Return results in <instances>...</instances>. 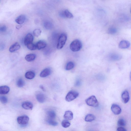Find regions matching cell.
<instances>
[{"instance_id":"6da1fadb","label":"cell","mask_w":131,"mask_h":131,"mask_svg":"<svg viewBox=\"0 0 131 131\" xmlns=\"http://www.w3.org/2000/svg\"><path fill=\"white\" fill-rule=\"evenodd\" d=\"M70 48L74 52H78L81 49L82 44L80 40L76 39L73 41L70 45Z\"/></svg>"},{"instance_id":"7a4b0ae2","label":"cell","mask_w":131,"mask_h":131,"mask_svg":"<svg viewBox=\"0 0 131 131\" xmlns=\"http://www.w3.org/2000/svg\"><path fill=\"white\" fill-rule=\"evenodd\" d=\"M67 39V35L65 33H62L60 35L57 45V48L58 49H61L63 47L66 42Z\"/></svg>"},{"instance_id":"3957f363","label":"cell","mask_w":131,"mask_h":131,"mask_svg":"<svg viewBox=\"0 0 131 131\" xmlns=\"http://www.w3.org/2000/svg\"><path fill=\"white\" fill-rule=\"evenodd\" d=\"M87 104L89 106L94 107H97L99 105V103L96 97L94 95H92L85 100Z\"/></svg>"},{"instance_id":"277c9868","label":"cell","mask_w":131,"mask_h":131,"mask_svg":"<svg viewBox=\"0 0 131 131\" xmlns=\"http://www.w3.org/2000/svg\"><path fill=\"white\" fill-rule=\"evenodd\" d=\"M79 95V94L77 92L74 91H71L67 95L66 97V100L68 102H71L77 98Z\"/></svg>"},{"instance_id":"5b68a950","label":"cell","mask_w":131,"mask_h":131,"mask_svg":"<svg viewBox=\"0 0 131 131\" xmlns=\"http://www.w3.org/2000/svg\"><path fill=\"white\" fill-rule=\"evenodd\" d=\"M17 120L19 124L24 125L28 123L29 120V118L27 115L22 116L18 117L17 119Z\"/></svg>"},{"instance_id":"8992f818","label":"cell","mask_w":131,"mask_h":131,"mask_svg":"<svg viewBox=\"0 0 131 131\" xmlns=\"http://www.w3.org/2000/svg\"><path fill=\"white\" fill-rule=\"evenodd\" d=\"M111 109L113 113L116 115H119L122 112L121 108L117 104H113Z\"/></svg>"},{"instance_id":"52a82bcc","label":"cell","mask_w":131,"mask_h":131,"mask_svg":"<svg viewBox=\"0 0 131 131\" xmlns=\"http://www.w3.org/2000/svg\"><path fill=\"white\" fill-rule=\"evenodd\" d=\"M33 39V37L32 34L31 33L28 34L25 37L24 39V44L27 46L29 44L32 43Z\"/></svg>"},{"instance_id":"ba28073f","label":"cell","mask_w":131,"mask_h":131,"mask_svg":"<svg viewBox=\"0 0 131 131\" xmlns=\"http://www.w3.org/2000/svg\"><path fill=\"white\" fill-rule=\"evenodd\" d=\"M122 97L123 102L124 103H126L129 102L130 100V96L127 91L125 90L123 92Z\"/></svg>"},{"instance_id":"9c48e42d","label":"cell","mask_w":131,"mask_h":131,"mask_svg":"<svg viewBox=\"0 0 131 131\" xmlns=\"http://www.w3.org/2000/svg\"><path fill=\"white\" fill-rule=\"evenodd\" d=\"M130 45V43L129 41L126 40H123L120 43L119 47L121 49H127L129 48Z\"/></svg>"},{"instance_id":"30bf717a","label":"cell","mask_w":131,"mask_h":131,"mask_svg":"<svg viewBox=\"0 0 131 131\" xmlns=\"http://www.w3.org/2000/svg\"><path fill=\"white\" fill-rule=\"evenodd\" d=\"M26 19V16L25 15L22 14L20 15L15 19V22L19 25H21L24 23Z\"/></svg>"},{"instance_id":"8fae6325","label":"cell","mask_w":131,"mask_h":131,"mask_svg":"<svg viewBox=\"0 0 131 131\" xmlns=\"http://www.w3.org/2000/svg\"><path fill=\"white\" fill-rule=\"evenodd\" d=\"M51 70L49 68H45L40 73V76L41 77H46L51 75Z\"/></svg>"},{"instance_id":"7c38bea8","label":"cell","mask_w":131,"mask_h":131,"mask_svg":"<svg viewBox=\"0 0 131 131\" xmlns=\"http://www.w3.org/2000/svg\"><path fill=\"white\" fill-rule=\"evenodd\" d=\"M22 107L24 109L31 110L33 107V104L31 102H23L22 105Z\"/></svg>"},{"instance_id":"4fadbf2b","label":"cell","mask_w":131,"mask_h":131,"mask_svg":"<svg viewBox=\"0 0 131 131\" xmlns=\"http://www.w3.org/2000/svg\"><path fill=\"white\" fill-rule=\"evenodd\" d=\"M36 98L37 101L39 103H44L46 99L45 95L42 93H39L36 95Z\"/></svg>"},{"instance_id":"5bb4252c","label":"cell","mask_w":131,"mask_h":131,"mask_svg":"<svg viewBox=\"0 0 131 131\" xmlns=\"http://www.w3.org/2000/svg\"><path fill=\"white\" fill-rule=\"evenodd\" d=\"M20 46L19 44L17 42L15 43L10 47L9 49V51L11 53L13 52L20 48Z\"/></svg>"},{"instance_id":"9a60e30c","label":"cell","mask_w":131,"mask_h":131,"mask_svg":"<svg viewBox=\"0 0 131 131\" xmlns=\"http://www.w3.org/2000/svg\"><path fill=\"white\" fill-rule=\"evenodd\" d=\"M10 88L7 85H3L0 87V94H7L9 92Z\"/></svg>"},{"instance_id":"2e32d148","label":"cell","mask_w":131,"mask_h":131,"mask_svg":"<svg viewBox=\"0 0 131 131\" xmlns=\"http://www.w3.org/2000/svg\"><path fill=\"white\" fill-rule=\"evenodd\" d=\"M64 118L66 119L71 120L73 119V112L70 111H67L65 112L64 116Z\"/></svg>"},{"instance_id":"e0dca14e","label":"cell","mask_w":131,"mask_h":131,"mask_svg":"<svg viewBox=\"0 0 131 131\" xmlns=\"http://www.w3.org/2000/svg\"><path fill=\"white\" fill-rule=\"evenodd\" d=\"M122 56L121 55L117 54H112L109 56V59L112 61H117L121 59Z\"/></svg>"},{"instance_id":"ac0fdd59","label":"cell","mask_w":131,"mask_h":131,"mask_svg":"<svg viewBox=\"0 0 131 131\" xmlns=\"http://www.w3.org/2000/svg\"><path fill=\"white\" fill-rule=\"evenodd\" d=\"M37 49L40 50L45 48L47 46V44L45 41L41 40L38 41L36 44Z\"/></svg>"},{"instance_id":"d6986e66","label":"cell","mask_w":131,"mask_h":131,"mask_svg":"<svg viewBox=\"0 0 131 131\" xmlns=\"http://www.w3.org/2000/svg\"><path fill=\"white\" fill-rule=\"evenodd\" d=\"M36 55L35 54H29L26 55L25 59L28 62H31L34 61L36 59Z\"/></svg>"},{"instance_id":"ffe728a7","label":"cell","mask_w":131,"mask_h":131,"mask_svg":"<svg viewBox=\"0 0 131 131\" xmlns=\"http://www.w3.org/2000/svg\"><path fill=\"white\" fill-rule=\"evenodd\" d=\"M35 76V74L32 71H29L27 72L25 75L26 78L29 79H33Z\"/></svg>"},{"instance_id":"44dd1931","label":"cell","mask_w":131,"mask_h":131,"mask_svg":"<svg viewBox=\"0 0 131 131\" xmlns=\"http://www.w3.org/2000/svg\"><path fill=\"white\" fill-rule=\"evenodd\" d=\"M43 26L45 28L48 30L51 29L53 27V24L52 22L48 21L44 22Z\"/></svg>"},{"instance_id":"7402d4cb","label":"cell","mask_w":131,"mask_h":131,"mask_svg":"<svg viewBox=\"0 0 131 131\" xmlns=\"http://www.w3.org/2000/svg\"><path fill=\"white\" fill-rule=\"evenodd\" d=\"M95 119V117L93 115L89 114H88L85 117V120L87 122H91L94 121Z\"/></svg>"},{"instance_id":"603a6c76","label":"cell","mask_w":131,"mask_h":131,"mask_svg":"<svg viewBox=\"0 0 131 131\" xmlns=\"http://www.w3.org/2000/svg\"><path fill=\"white\" fill-rule=\"evenodd\" d=\"M75 66V64L72 62H69L67 64L65 69L67 70H69L73 69Z\"/></svg>"},{"instance_id":"cb8c5ba5","label":"cell","mask_w":131,"mask_h":131,"mask_svg":"<svg viewBox=\"0 0 131 131\" xmlns=\"http://www.w3.org/2000/svg\"><path fill=\"white\" fill-rule=\"evenodd\" d=\"M47 114L48 117L51 119L55 118L56 117V113L53 110L48 111L47 113Z\"/></svg>"},{"instance_id":"d4e9b609","label":"cell","mask_w":131,"mask_h":131,"mask_svg":"<svg viewBox=\"0 0 131 131\" xmlns=\"http://www.w3.org/2000/svg\"><path fill=\"white\" fill-rule=\"evenodd\" d=\"M17 86L19 87H22L25 85V82L22 79L19 78L17 81Z\"/></svg>"},{"instance_id":"484cf974","label":"cell","mask_w":131,"mask_h":131,"mask_svg":"<svg viewBox=\"0 0 131 131\" xmlns=\"http://www.w3.org/2000/svg\"><path fill=\"white\" fill-rule=\"evenodd\" d=\"M70 122L67 120H63L62 122V127L64 128H66L69 127L70 125Z\"/></svg>"},{"instance_id":"4316f807","label":"cell","mask_w":131,"mask_h":131,"mask_svg":"<svg viewBox=\"0 0 131 131\" xmlns=\"http://www.w3.org/2000/svg\"><path fill=\"white\" fill-rule=\"evenodd\" d=\"M47 122L49 125L53 126H56L58 125V124L57 122L51 119L47 120Z\"/></svg>"},{"instance_id":"83f0119b","label":"cell","mask_w":131,"mask_h":131,"mask_svg":"<svg viewBox=\"0 0 131 131\" xmlns=\"http://www.w3.org/2000/svg\"><path fill=\"white\" fill-rule=\"evenodd\" d=\"M65 16L66 18L72 19L73 18V14L70 12L68 9L65 10H64Z\"/></svg>"},{"instance_id":"f1b7e54d","label":"cell","mask_w":131,"mask_h":131,"mask_svg":"<svg viewBox=\"0 0 131 131\" xmlns=\"http://www.w3.org/2000/svg\"><path fill=\"white\" fill-rule=\"evenodd\" d=\"M28 48L30 50H35L37 49L36 45L33 44L32 43L29 44L27 46Z\"/></svg>"},{"instance_id":"f546056e","label":"cell","mask_w":131,"mask_h":131,"mask_svg":"<svg viewBox=\"0 0 131 131\" xmlns=\"http://www.w3.org/2000/svg\"><path fill=\"white\" fill-rule=\"evenodd\" d=\"M117 31V30L116 28L113 27L109 28L108 31V34H114L116 33Z\"/></svg>"},{"instance_id":"4dcf8cb0","label":"cell","mask_w":131,"mask_h":131,"mask_svg":"<svg viewBox=\"0 0 131 131\" xmlns=\"http://www.w3.org/2000/svg\"><path fill=\"white\" fill-rule=\"evenodd\" d=\"M42 32L41 30L39 29L34 30L33 32L34 36L36 37H38L41 34Z\"/></svg>"},{"instance_id":"1f68e13d","label":"cell","mask_w":131,"mask_h":131,"mask_svg":"<svg viewBox=\"0 0 131 131\" xmlns=\"http://www.w3.org/2000/svg\"><path fill=\"white\" fill-rule=\"evenodd\" d=\"M118 124L120 127H123L125 125L126 122L123 119H120L118 120Z\"/></svg>"},{"instance_id":"d6a6232c","label":"cell","mask_w":131,"mask_h":131,"mask_svg":"<svg viewBox=\"0 0 131 131\" xmlns=\"http://www.w3.org/2000/svg\"><path fill=\"white\" fill-rule=\"evenodd\" d=\"M0 100L1 102L3 104H6L8 102L7 98L5 96H1L0 97Z\"/></svg>"},{"instance_id":"836d02e7","label":"cell","mask_w":131,"mask_h":131,"mask_svg":"<svg viewBox=\"0 0 131 131\" xmlns=\"http://www.w3.org/2000/svg\"><path fill=\"white\" fill-rule=\"evenodd\" d=\"M59 15L60 17L63 18H66L65 16L64 11H60L59 13Z\"/></svg>"},{"instance_id":"e575fe53","label":"cell","mask_w":131,"mask_h":131,"mask_svg":"<svg viewBox=\"0 0 131 131\" xmlns=\"http://www.w3.org/2000/svg\"><path fill=\"white\" fill-rule=\"evenodd\" d=\"M7 28L6 26H3L0 27V31L2 32H5L7 30Z\"/></svg>"},{"instance_id":"d590c367","label":"cell","mask_w":131,"mask_h":131,"mask_svg":"<svg viewBox=\"0 0 131 131\" xmlns=\"http://www.w3.org/2000/svg\"><path fill=\"white\" fill-rule=\"evenodd\" d=\"M117 130L118 131H127L125 128L122 127H120L118 128L117 129Z\"/></svg>"},{"instance_id":"8d00e7d4","label":"cell","mask_w":131,"mask_h":131,"mask_svg":"<svg viewBox=\"0 0 131 131\" xmlns=\"http://www.w3.org/2000/svg\"><path fill=\"white\" fill-rule=\"evenodd\" d=\"M39 88L43 91H44L45 92V89L43 85H40L39 86Z\"/></svg>"},{"instance_id":"74e56055","label":"cell","mask_w":131,"mask_h":131,"mask_svg":"<svg viewBox=\"0 0 131 131\" xmlns=\"http://www.w3.org/2000/svg\"><path fill=\"white\" fill-rule=\"evenodd\" d=\"M81 84V82L79 80H78L77 81L76 83L75 84L77 86H79V85Z\"/></svg>"},{"instance_id":"f35d334b","label":"cell","mask_w":131,"mask_h":131,"mask_svg":"<svg viewBox=\"0 0 131 131\" xmlns=\"http://www.w3.org/2000/svg\"><path fill=\"white\" fill-rule=\"evenodd\" d=\"M22 27V26L21 25H18L16 26V28L17 29H19L20 28Z\"/></svg>"},{"instance_id":"ab89813d","label":"cell","mask_w":131,"mask_h":131,"mask_svg":"<svg viewBox=\"0 0 131 131\" xmlns=\"http://www.w3.org/2000/svg\"><path fill=\"white\" fill-rule=\"evenodd\" d=\"M130 79L131 80V72L130 74Z\"/></svg>"},{"instance_id":"60d3db41","label":"cell","mask_w":131,"mask_h":131,"mask_svg":"<svg viewBox=\"0 0 131 131\" xmlns=\"http://www.w3.org/2000/svg\"></svg>"}]
</instances>
